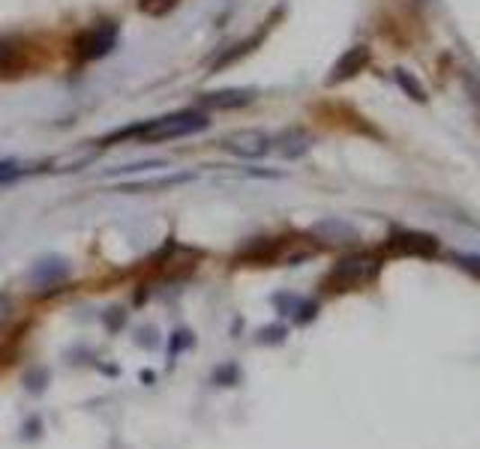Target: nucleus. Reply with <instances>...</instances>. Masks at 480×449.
<instances>
[{"instance_id": "nucleus-1", "label": "nucleus", "mask_w": 480, "mask_h": 449, "mask_svg": "<svg viewBox=\"0 0 480 449\" xmlns=\"http://www.w3.org/2000/svg\"><path fill=\"white\" fill-rule=\"evenodd\" d=\"M208 123H210L208 114H201V111H177V114L154 117V120H145L141 126H132V129H123L120 135H114V141L129 135V138L145 141V144H163V141L186 138V135L208 129Z\"/></svg>"}, {"instance_id": "nucleus-2", "label": "nucleus", "mask_w": 480, "mask_h": 449, "mask_svg": "<svg viewBox=\"0 0 480 449\" xmlns=\"http://www.w3.org/2000/svg\"><path fill=\"white\" fill-rule=\"evenodd\" d=\"M378 258L369 255V251H358V255H349L342 258L340 264H336L331 273L324 278V291L331 294H345V291H360V287H367L376 282L378 276Z\"/></svg>"}, {"instance_id": "nucleus-3", "label": "nucleus", "mask_w": 480, "mask_h": 449, "mask_svg": "<svg viewBox=\"0 0 480 449\" xmlns=\"http://www.w3.org/2000/svg\"><path fill=\"white\" fill-rule=\"evenodd\" d=\"M114 42H118V24L100 22V24L87 27V31L78 36L76 48H78V57L82 60H100L114 48Z\"/></svg>"}, {"instance_id": "nucleus-4", "label": "nucleus", "mask_w": 480, "mask_h": 449, "mask_svg": "<svg viewBox=\"0 0 480 449\" xmlns=\"http://www.w3.org/2000/svg\"><path fill=\"white\" fill-rule=\"evenodd\" d=\"M387 251L399 258H432L439 251V240L432 233H421V231H396L390 233L387 240Z\"/></svg>"}, {"instance_id": "nucleus-5", "label": "nucleus", "mask_w": 480, "mask_h": 449, "mask_svg": "<svg viewBox=\"0 0 480 449\" xmlns=\"http://www.w3.org/2000/svg\"><path fill=\"white\" fill-rule=\"evenodd\" d=\"M226 147L235 153V156H244V159H259L264 153L271 150V138L259 129H244V132H235L226 138Z\"/></svg>"}, {"instance_id": "nucleus-6", "label": "nucleus", "mask_w": 480, "mask_h": 449, "mask_svg": "<svg viewBox=\"0 0 480 449\" xmlns=\"http://www.w3.org/2000/svg\"><path fill=\"white\" fill-rule=\"evenodd\" d=\"M369 63V48L367 45H358V48H351L349 54H342V60L333 66V75H331V84H336V81H345L351 75H358V72Z\"/></svg>"}, {"instance_id": "nucleus-7", "label": "nucleus", "mask_w": 480, "mask_h": 449, "mask_svg": "<svg viewBox=\"0 0 480 449\" xmlns=\"http://www.w3.org/2000/svg\"><path fill=\"white\" fill-rule=\"evenodd\" d=\"M201 102L208 108H240L253 102V90H219V93H208Z\"/></svg>"}, {"instance_id": "nucleus-8", "label": "nucleus", "mask_w": 480, "mask_h": 449, "mask_svg": "<svg viewBox=\"0 0 480 449\" xmlns=\"http://www.w3.org/2000/svg\"><path fill=\"white\" fill-rule=\"evenodd\" d=\"M67 276V264L64 260H42V264L33 269V278H37L40 285H51L58 282V278Z\"/></svg>"}, {"instance_id": "nucleus-9", "label": "nucleus", "mask_w": 480, "mask_h": 449, "mask_svg": "<svg viewBox=\"0 0 480 449\" xmlns=\"http://www.w3.org/2000/svg\"><path fill=\"white\" fill-rule=\"evenodd\" d=\"M309 147V138L304 132H286L282 135V141H280V150H282V156H300Z\"/></svg>"}, {"instance_id": "nucleus-10", "label": "nucleus", "mask_w": 480, "mask_h": 449, "mask_svg": "<svg viewBox=\"0 0 480 449\" xmlns=\"http://www.w3.org/2000/svg\"><path fill=\"white\" fill-rule=\"evenodd\" d=\"M19 48H15L13 42H4L0 40V72H10L19 66Z\"/></svg>"}, {"instance_id": "nucleus-11", "label": "nucleus", "mask_w": 480, "mask_h": 449, "mask_svg": "<svg viewBox=\"0 0 480 449\" xmlns=\"http://www.w3.org/2000/svg\"><path fill=\"white\" fill-rule=\"evenodd\" d=\"M19 174H22L19 162H0V186L10 183V180H15Z\"/></svg>"}]
</instances>
